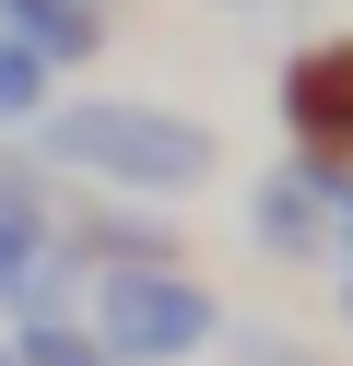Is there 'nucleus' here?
<instances>
[{
	"label": "nucleus",
	"mask_w": 353,
	"mask_h": 366,
	"mask_svg": "<svg viewBox=\"0 0 353 366\" xmlns=\"http://www.w3.org/2000/svg\"><path fill=\"white\" fill-rule=\"evenodd\" d=\"M0 307H12V319H59V307H71L59 213H47L36 177H12V166H0Z\"/></svg>",
	"instance_id": "20e7f679"
},
{
	"label": "nucleus",
	"mask_w": 353,
	"mask_h": 366,
	"mask_svg": "<svg viewBox=\"0 0 353 366\" xmlns=\"http://www.w3.org/2000/svg\"><path fill=\"white\" fill-rule=\"evenodd\" d=\"M0 366H12V342H0Z\"/></svg>",
	"instance_id": "1a4fd4ad"
},
{
	"label": "nucleus",
	"mask_w": 353,
	"mask_h": 366,
	"mask_svg": "<svg viewBox=\"0 0 353 366\" xmlns=\"http://www.w3.org/2000/svg\"><path fill=\"white\" fill-rule=\"evenodd\" d=\"M212 331H224V307H212V284H188L177 260H130V272L94 284V342H106L118 366H188Z\"/></svg>",
	"instance_id": "f03ea898"
},
{
	"label": "nucleus",
	"mask_w": 353,
	"mask_h": 366,
	"mask_svg": "<svg viewBox=\"0 0 353 366\" xmlns=\"http://www.w3.org/2000/svg\"><path fill=\"white\" fill-rule=\"evenodd\" d=\"M342 319H353V284H342Z\"/></svg>",
	"instance_id": "6e6552de"
},
{
	"label": "nucleus",
	"mask_w": 353,
	"mask_h": 366,
	"mask_svg": "<svg viewBox=\"0 0 353 366\" xmlns=\"http://www.w3.org/2000/svg\"><path fill=\"white\" fill-rule=\"evenodd\" d=\"M12 366H118L94 331H71V319H24V342H12Z\"/></svg>",
	"instance_id": "423d86ee"
},
{
	"label": "nucleus",
	"mask_w": 353,
	"mask_h": 366,
	"mask_svg": "<svg viewBox=\"0 0 353 366\" xmlns=\"http://www.w3.org/2000/svg\"><path fill=\"white\" fill-rule=\"evenodd\" d=\"M247 224H259V248H282V260H353V166L342 154L271 166L247 189Z\"/></svg>",
	"instance_id": "7ed1b4c3"
},
{
	"label": "nucleus",
	"mask_w": 353,
	"mask_h": 366,
	"mask_svg": "<svg viewBox=\"0 0 353 366\" xmlns=\"http://www.w3.org/2000/svg\"><path fill=\"white\" fill-rule=\"evenodd\" d=\"M24 119H47V59H24L0 36V130H24Z\"/></svg>",
	"instance_id": "0eeeda50"
},
{
	"label": "nucleus",
	"mask_w": 353,
	"mask_h": 366,
	"mask_svg": "<svg viewBox=\"0 0 353 366\" xmlns=\"http://www.w3.org/2000/svg\"><path fill=\"white\" fill-rule=\"evenodd\" d=\"M0 36L59 71V59H94V48H106V0H0Z\"/></svg>",
	"instance_id": "39448f33"
},
{
	"label": "nucleus",
	"mask_w": 353,
	"mask_h": 366,
	"mask_svg": "<svg viewBox=\"0 0 353 366\" xmlns=\"http://www.w3.org/2000/svg\"><path fill=\"white\" fill-rule=\"evenodd\" d=\"M36 154L71 177H106V189H200L212 177V130L177 119V107H118V95H83L59 119H36Z\"/></svg>",
	"instance_id": "f257e3e1"
}]
</instances>
